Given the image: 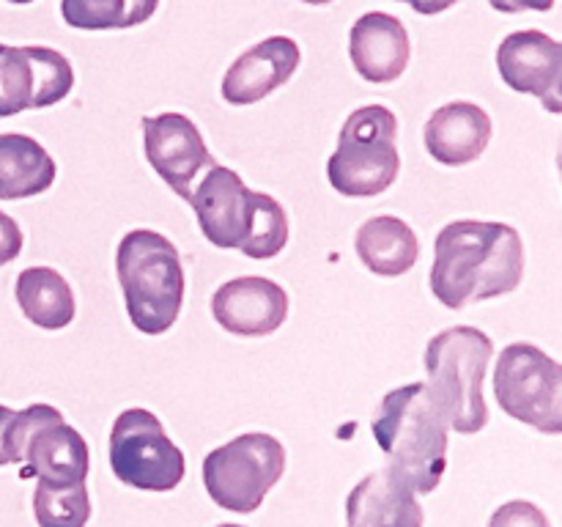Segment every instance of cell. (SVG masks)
<instances>
[{
  "mask_svg": "<svg viewBox=\"0 0 562 527\" xmlns=\"http://www.w3.org/2000/svg\"><path fill=\"white\" fill-rule=\"evenodd\" d=\"M55 159L31 135L3 132L0 135V201L36 198L55 184Z\"/></svg>",
  "mask_w": 562,
  "mask_h": 527,
  "instance_id": "obj_19",
  "label": "cell"
},
{
  "mask_svg": "<svg viewBox=\"0 0 562 527\" xmlns=\"http://www.w3.org/2000/svg\"><path fill=\"white\" fill-rule=\"evenodd\" d=\"M505 86L541 99L549 113H562V44L541 31H516L497 47Z\"/></svg>",
  "mask_w": 562,
  "mask_h": 527,
  "instance_id": "obj_13",
  "label": "cell"
},
{
  "mask_svg": "<svg viewBox=\"0 0 562 527\" xmlns=\"http://www.w3.org/2000/svg\"><path fill=\"white\" fill-rule=\"evenodd\" d=\"M398 3H406V0H398Z\"/></svg>",
  "mask_w": 562,
  "mask_h": 527,
  "instance_id": "obj_33",
  "label": "cell"
},
{
  "mask_svg": "<svg viewBox=\"0 0 562 527\" xmlns=\"http://www.w3.org/2000/svg\"><path fill=\"white\" fill-rule=\"evenodd\" d=\"M488 527H552V522L530 500H510L494 511Z\"/></svg>",
  "mask_w": 562,
  "mask_h": 527,
  "instance_id": "obj_26",
  "label": "cell"
},
{
  "mask_svg": "<svg viewBox=\"0 0 562 527\" xmlns=\"http://www.w3.org/2000/svg\"><path fill=\"white\" fill-rule=\"evenodd\" d=\"M256 195L258 192L250 190L234 168L212 165L201 184L192 187V195L187 203L195 212L203 236L214 247L239 250L250 234Z\"/></svg>",
  "mask_w": 562,
  "mask_h": 527,
  "instance_id": "obj_11",
  "label": "cell"
},
{
  "mask_svg": "<svg viewBox=\"0 0 562 527\" xmlns=\"http://www.w3.org/2000/svg\"><path fill=\"white\" fill-rule=\"evenodd\" d=\"M159 0H60V16L80 31H124L157 14Z\"/></svg>",
  "mask_w": 562,
  "mask_h": 527,
  "instance_id": "obj_22",
  "label": "cell"
},
{
  "mask_svg": "<svg viewBox=\"0 0 562 527\" xmlns=\"http://www.w3.org/2000/svg\"><path fill=\"white\" fill-rule=\"evenodd\" d=\"M20 464H25L22 478L33 475L38 478V483L71 486V483H86L91 453L86 437L64 421L60 410L38 404V415L25 439Z\"/></svg>",
  "mask_w": 562,
  "mask_h": 527,
  "instance_id": "obj_12",
  "label": "cell"
},
{
  "mask_svg": "<svg viewBox=\"0 0 562 527\" xmlns=\"http://www.w3.org/2000/svg\"><path fill=\"white\" fill-rule=\"evenodd\" d=\"M212 316L225 333L263 338L278 333L289 318V294L269 278H234L214 291Z\"/></svg>",
  "mask_w": 562,
  "mask_h": 527,
  "instance_id": "obj_14",
  "label": "cell"
},
{
  "mask_svg": "<svg viewBox=\"0 0 562 527\" xmlns=\"http://www.w3.org/2000/svg\"><path fill=\"white\" fill-rule=\"evenodd\" d=\"M494 135L492 115L475 102H448L426 121V148L437 162L461 168L481 157Z\"/></svg>",
  "mask_w": 562,
  "mask_h": 527,
  "instance_id": "obj_18",
  "label": "cell"
},
{
  "mask_svg": "<svg viewBox=\"0 0 562 527\" xmlns=\"http://www.w3.org/2000/svg\"><path fill=\"white\" fill-rule=\"evenodd\" d=\"M143 152L154 173L181 198L190 201L201 170L217 165L195 121L184 113H159L143 119Z\"/></svg>",
  "mask_w": 562,
  "mask_h": 527,
  "instance_id": "obj_10",
  "label": "cell"
},
{
  "mask_svg": "<svg viewBox=\"0 0 562 527\" xmlns=\"http://www.w3.org/2000/svg\"><path fill=\"white\" fill-rule=\"evenodd\" d=\"M494 344L477 327H450L434 335L426 346L428 395L445 426L459 434H477L488 423L483 379L492 362Z\"/></svg>",
  "mask_w": 562,
  "mask_h": 527,
  "instance_id": "obj_4",
  "label": "cell"
},
{
  "mask_svg": "<svg viewBox=\"0 0 562 527\" xmlns=\"http://www.w3.org/2000/svg\"><path fill=\"white\" fill-rule=\"evenodd\" d=\"M423 522L417 492L393 467L362 478L346 500V527H423Z\"/></svg>",
  "mask_w": 562,
  "mask_h": 527,
  "instance_id": "obj_17",
  "label": "cell"
},
{
  "mask_svg": "<svg viewBox=\"0 0 562 527\" xmlns=\"http://www.w3.org/2000/svg\"><path fill=\"white\" fill-rule=\"evenodd\" d=\"M373 437L390 456V467L415 489L431 494L448 470V434L426 384L390 390L371 417Z\"/></svg>",
  "mask_w": 562,
  "mask_h": 527,
  "instance_id": "obj_2",
  "label": "cell"
},
{
  "mask_svg": "<svg viewBox=\"0 0 562 527\" xmlns=\"http://www.w3.org/2000/svg\"><path fill=\"white\" fill-rule=\"evenodd\" d=\"M285 448L272 434L250 431L220 445L203 459V483L220 508L252 514L283 478Z\"/></svg>",
  "mask_w": 562,
  "mask_h": 527,
  "instance_id": "obj_6",
  "label": "cell"
},
{
  "mask_svg": "<svg viewBox=\"0 0 562 527\" xmlns=\"http://www.w3.org/2000/svg\"><path fill=\"white\" fill-rule=\"evenodd\" d=\"M38 415V404L27 406V410L14 412L9 406L0 404V467L20 464L22 448L31 434L33 421Z\"/></svg>",
  "mask_w": 562,
  "mask_h": 527,
  "instance_id": "obj_25",
  "label": "cell"
},
{
  "mask_svg": "<svg viewBox=\"0 0 562 527\" xmlns=\"http://www.w3.org/2000/svg\"><path fill=\"white\" fill-rule=\"evenodd\" d=\"M488 5L503 14H521V11H552L554 0H488Z\"/></svg>",
  "mask_w": 562,
  "mask_h": 527,
  "instance_id": "obj_28",
  "label": "cell"
},
{
  "mask_svg": "<svg viewBox=\"0 0 562 527\" xmlns=\"http://www.w3.org/2000/svg\"><path fill=\"white\" fill-rule=\"evenodd\" d=\"M494 395L514 421L543 434L562 431V366L538 346L519 340L499 351Z\"/></svg>",
  "mask_w": 562,
  "mask_h": 527,
  "instance_id": "obj_7",
  "label": "cell"
},
{
  "mask_svg": "<svg viewBox=\"0 0 562 527\" xmlns=\"http://www.w3.org/2000/svg\"><path fill=\"white\" fill-rule=\"evenodd\" d=\"M14 294L27 322L38 329H64L75 322V291L69 280L53 267L22 269Z\"/></svg>",
  "mask_w": 562,
  "mask_h": 527,
  "instance_id": "obj_21",
  "label": "cell"
},
{
  "mask_svg": "<svg viewBox=\"0 0 562 527\" xmlns=\"http://www.w3.org/2000/svg\"><path fill=\"white\" fill-rule=\"evenodd\" d=\"M5 3H16V5H27V3H33V0H5Z\"/></svg>",
  "mask_w": 562,
  "mask_h": 527,
  "instance_id": "obj_31",
  "label": "cell"
},
{
  "mask_svg": "<svg viewBox=\"0 0 562 527\" xmlns=\"http://www.w3.org/2000/svg\"><path fill=\"white\" fill-rule=\"evenodd\" d=\"M406 3H412V9L417 11V14H442V11H448L450 5H456L459 0H406Z\"/></svg>",
  "mask_w": 562,
  "mask_h": 527,
  "instance_id": "obj_29",
  "label": "cell"
},
{
  "mask_svg": "<svg viewBox=\"0 0 562 527\" xmlns=\"http://www.w3.org/2000/svg\"><path fill=\"white\" fill-rule=\"evenodd\" d=\"M75 88V69L64 53L42 44H0V119L64 102Z\"/></svg>",
  "mask_w": 562,
  "mask_h": 527,
  "instance_id": "obj_9",
  "label": "cell"
},
{
  "mask_svg": "<svg viewBox=\"0 0 562 527\" xmlns=\"http://www.w3.org/2000/svg\"><path fill=\"white\" fill-rule=\"evenodd\" d=\"M110 467L121 483L143 492H173L184 478V453L154 412L124 410L110 431Z\"/></svg>",
  "mask_w": 562,
  "mask_h": 527,
  "instance_id": "obj_8",
  "label": "cell"
},
{
  "mask_svg": "<svg viewBox=\"0 0 562 527\" xmlns=\"http://www.w3.org/2000/svg\"><path fill=\"white\" fill-rule=\"evenodd\" d=\"M355 247L360 261L382 278H401L409 272L420 256V242L417 234L393 214L371 217L357 228Z\"/></svg>",
  "mask_w": 562,
  "mask_h": 527,
  "instance_id": "obj_20",
  "label": "cell"
},
{
  "mask_svg": "<svg viewBox=\"0 0 562 527\" xmlns=\"http://www.w3.org/2000/svg\"><path fill=\"white\" fill-rule=\"evenodd\" d=\"M398 119L384 104H366L346 119L327 162L329 184L344 198L382 195L398 179Z\"/></svg>",
  "mask_w": 562,
  "mask_h": 527,
  "instance_id": "obj_5",
  "label": "cell"
},
{
  "mask_svg": "<svg viewBox=\"0 0 562 527\" xmlns=\"http://www.w3.org/2000/svg\"><path fill=\"white\" fill-rule=\"evenodd\" d=\"M285 242H289V214H285L283 203L267 192H258L250 234H247L239 253H245L247 258H256V261H267L283 250Z\"/></svg>",
  "mask_w": 562,
  "mask_h": 527,
  "instance_id": "obj_24",
  "label": "cell"
},
{
  "mask_svg": "<svg viewBox=\"0 0 562 527\" xmlns=\"http://www.w3.org/2000/svg\"><path fill=\"white\" fill-rule=\"evenodd\" d=\"M300 60V44L291 36L263 38L228 66L223 77V99L234 108L261 102L294 77Z\"/></svg>",
  "mask_w": 562,
  "mask_h": 527,
  "instance_id": "obj_15",
  "label": "cell"
},
{
  "mask_svg": "<svg viewBox=\"0 0 562 527\" xmlns=\"http://www.w3.org/2000/svg\"><path fill=\"white\" fill-rule=\"evenodd\" d=\"M115 272L135 329L143 335L168 333L179 318L187 291V274L173 242L157 231H130L115 250Z\"/></svg>",
  "mask_w": 562,
  "mask_h": 527,
  "instance_id": "obj_3",
  "label": "cell"
},
{
  "mask_svg": "<svg viewBox=\"0 0 562 527\" xmlns=\"http://www.w3.org/2000/svg\"><path fill=\"white\" fill-rule=\"evenodd\" d=\"M217 527H245V525H217Z\"/></svg>",
  "mask_w": 562,
  "mask_h": 527,
  "instance_id": "obj_32",
  "label": "cell"
},
{
  "mask_svg": "<svg viewBox=\"0 0 562 527\" xmlns=\"http://www.w3.org/2000/svg\"><path fill=\"white\" fill-rule=\"evenodd\" d=\"M349 55L357 75L373 86L395 82L412 58L409 31L404 22L384 11H368L351 25Z\"/></svg>",
  "mask_w": 562,
  "mask_h": 527,
  "instance_id": "obj_16",
  "label": "cell"
},
{
  "mask_svg": "<svg viewBox=\"0 0 562 527\" xmlns=\"http://www.w3.org/2000/svg\"><path fill=\"white\" fill-rule=\"evenodd\" d=\"M302 3H307V5H327V3H333V0H302Z\"/></svg>",
  "mask_w": 562,
  "mask_h": 527,
  "instance_id": "obj_30",
  "label": "cell"
},
{
  "mask_svg": "<svg viewBox=\"0 0 562 527\" xmlns=\"http://www.w3.org/2000/svg\"><path fill=\"white\" fill-rule=\"evenodd\" d=\"M525 280V242L508 223L456 220L434 242L428 283L450 311L516 291Z\"/></svg>",
  "mask_w": 562,
  "mask_h": 527,
  "instance_id": "obj_1",
  "label": "cell"
},
{
  "mask_svg": "<svg viewBox=\"0 0 562 527\" xmlns=\"http://www.w3.org/2000/svg\"><path fill=\"white\" fill-rule=\"evenodd\" d=\"M22 228L16 225V220H11L9 214L0 212V267L11 264L22 253Z\"/></svg>",
  "mask_w": 562,
  "mask_h": 527,
  "instance_id": "obj_27",
  "label": "cell"
},
{
  "mask_svg": "<svg viewBox=\"0 0 562 527\" xmlns=\"http://www.w3.org/2000/svg\"><path fill=\"white\" fill-rule=\"evenodd\" d=\"M33 514L38 527H86L91 519V497L86 483H71V486L38 483L33 492Z\"/></svg>",
  "mask_w": 562,
  "mask_h": 527,
  "instance_id": "obj_23",
  "label": "cell"
}]
</instances>
